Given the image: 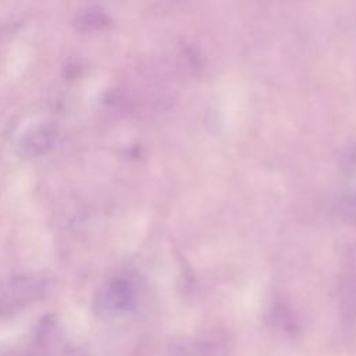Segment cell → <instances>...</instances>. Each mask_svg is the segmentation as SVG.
Masks as SVG:
<instances>
[{"label": "cell", "mask_w": 356, "mask_h": 356, "mask_svg": "<svg viewBox=\"0 0 356 356\" xmlns=\"http://www.w3.org/2000/svg\"><path fill=\"white\" fill-rule=\"evenodd\" d=\"M107 17L106 14L95 7H89L83 11H81L76 17V22L79 25V28L85 29V31H95V29H100L103 25L107 24Z\"/></svg>", "instance_id": "3957f363"}, {"label": "cell", "mask_w": 356, "mask_h": 356, "mask_svg": "<svg viewBox=\"0 0 356 356\" xmlns=\"http://www.w3.org/2000/svg\"><path fill=\"white\" fill-rule=\"evenodd\" d=\"M58 139V129L51 122H39L19 138L17 152L21 157L32 159L50 152Z\"/></svg>", "instance_id": "7a4b0ae2"}, {"label": "cell", "mask_w": 356, "mask_h": 356, "mask_svg": "<svg viewBox=\"0 0 356 356\" xmlns=\"http://www.w3.org/2000/svg\"><path fill=\"white\" fill-rule=\"evenodd\" d=\"M346 210L350 211V213H356V192H353L346 199Z\"/></svg>", "instance_id": "277c9868"}, {"label": "cell", "mask_w": 356, "mask_h": 356, "mask_svg": "<svg viewBox=\"0 0 356 356\" xmlns=\"http://www.w3.org/2000/svg\"><path fill=\"white\" fill-rule=\"evenodd\" d=\"M136 298V285L134 280L125 275L111 278L97 295V309L106 316H118L134 305Z\"/></svg>", "instance_id": "6da1fadb"}]
</instances>
